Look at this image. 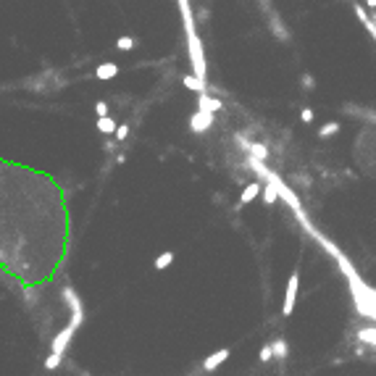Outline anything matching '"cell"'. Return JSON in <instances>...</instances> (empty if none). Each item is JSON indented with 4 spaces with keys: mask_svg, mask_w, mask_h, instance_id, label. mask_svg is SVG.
I'll list each match as a JSON object with an SVG mask.
<instances>
[{
    "mask_svg": "<svg viewBox=\"0 0 376 376\" xmlns=\"http://www.w3.org/2000/svg\"><path fill=\"white\" fill-rule=\"evenodd\" d=\"M182 13H185V26H187V42H189V61L195 66V77L205 79V58H203V48H200V37L195 34V26H192V11L187 0H179Z\"/></svg>",
    "mask_w": 376,
    "mask_h": 376,
    "instance_id": "cell-1",
    "label": "cell"
},
{
    "mask_svg": "<svg viewBox=\"0 0 376 376\" xmlns=\"http://www.w3.org/2000/svg\"><path fill=\"white\" fill-rule=\"evenodd\" d=\"M63 300H66L69 302V305H71V326H79L82 324V321H85V308H82V300L77 297V292L74 289H63Z\"/></svg>",
    "mask_w": 376,
    "mask_h": 376,
    "instance_id": "cell-2",
    "label": "cell"
},
{
    "mask_svg": "<svg viewBox=\"0 0 376 376\" xmlns=\"http://www.w3.org/2000/svg\"><path fill=\"white\" fill-rule=\"evenodd\" d=\"M297 287H300V271H292V277H289V282H287V295H284V308H282L284 316H289L292 310H295Z\"/></svg>",
    "mask_w": 376,
    "mask_h": 376,
    "instance_id": "cell-3",
    "label": "cell"
},
{
    "mask_svg": "<svg viewBox=\"0 0 376 376\" xmlns=\"http://www.w3.org/2000/svg\"><path fill=\"white\" fill-rule=\"evenodd\" d=\"M74 332H77V329L71 326V324H69L66 329H61V332H58V337L53 339V353H56V355H63V353H66L69 342L74 339Z\"/></svg>",
    "mask_w": 376,
    "mask_h": 376,
    "instance_id": "cell-4",
    "label": "cell"
},
{
    "mask_svg": "<svg viewBox=\"0 0 376 376\" xmlns=\"http://www.w3.org/2000/svg\"><path fill=\"white\" fill-rule=\"evenodd\" d=\"M210 124H213V113H205V111L192 113V118H189L192 132H205V129H210Z\"/></svg>",
    "mask_w": 376,
    "mask_h": 376,
    "instance_id": "cell-5",
    "label": "cell"
},
{
    "mask_svg": "<svg viewBox=\"0 0 376 376\" xmlns=\"http://www.w3.org/2000/svg\"><path fill=\"white\" fill-rule=\"evenodd\" d=\"M261 189H263L261 182H253V185H247V187L242 189V195H240V203H237V208H242V205H247V203H253V200L261 195Z\"/></svg>",
    "mask_w": 376,
    "mask_h": 376,
    "instance_id": "cell-6",
    "label": "cell"
},
{
    "mask_svg": "<svg viewBox=\"0 0 376 376\" xmlns=\"http://www.w3.org/2000/svg\"><path fill=\"white\" fill-rule=\"evenodd\" d=\"M229 353H232V350H226V347H224V350H216L213 355H208L205 361H203V369H205V371H216L218 366H221L226 358H229Z\"/></svg>",
    "mask_w": 376,
    "mask_h": 376,
    "instance_id": "cell-7",
    "label": "cell"
},
{
    "mask_svg": "<svg viewBox=\"0 0 376 376\" xmlns=\"http://www.w3.org/2000/svg\"><path fill=\"white\" fill-rule=\"evenodd\" d=\"M221 100L218 97H208L205 93H200V111H205V113H216V111H221Z\"/></svg>",
    "mask_w": 376,
    "mask_h": 376,
    "instance_id": "cell-8",
    "label": "cell"
},
{
    "mask_svg": "<svg viewBox=\"0 0 376 376\" xmlns=\"http://www.w3.org/2000/svg\"><path fill=\"white\" fill-rule=\"evenodd\" d=\"M353 8H355V16L361 19V24L366 26V29H369V34H371V37L376 40V24L371 21V13H366V11H363V5H358V3H355Z\"/></svg>",
    "mask_w": 376,
    "mask_h": 376,
    "instance_id": "cell-9",
    "label": "cell"
},
{
    "mask_svg": "<svg viewBox=\"0 0 376 376\" xmlns=\"http://www.w3.org/2000/svg\"><path fill=\"white\" fill-rule=\"evenodd\" d=\"M277 192H279V182H277V179L266 182V192H263L266 205H274V203H277Z\"/></svg>",
    "mask_w": 376,
    "mask_h": 376,
    "instance_id": "cell-10",
    "label": "cell"
},
{
    "mask_svg": "<svg viewBox=\"0 0 376 376\" xmlns=\"http://www.w3.org/2000/svg\"><path fill=\"white\" fill-rule=\"evenodd\" d=\"M95 74H97V79H113L118 74V66L116 63H100Z\"/></svg>",
    "mask_w": 376,
    "mask_h": 376,
    "instance_id": "cell-11",
    "label": "cell"
},
{
    "mask_svg": "<svg viewBox=\"0 0 376 376\" xmlns=\"http://www.w3.org/2000/svg\"><path fill=\"white\" fill-rule=\"evenodd\" d=\"M185 87H189V90H195V93H205V82H203V79H197L195 74H189V77H185Z\"/></svg>",
    "mask_w": 376,
    "mask_h": 376,
    "instance_id": "cell-12",
    "label": "cell"
},
{
    "mask_svg": "<svg viewBox=\"0 0 376 376\" xmlns=\"http://www.w3.org/2000/svg\"><path fill=\"white\" fill-rule=\"evenodd\" d=\"M97 129L103 134H111V132H116V121L111 116H103V118H97Z\"/></svg>",
    "mask_w": 376,
    "mask_h": 376,
    "instance_id": "cell-13",
    "label": "cell"
},
{
    "mask_svg": "<svg viewBox=\"0 0 376 376\" xmlns=\"http://www.w3.org/2000/svg\"><path fill=\"white\" fill-rule=\"evenodd\" d=\"M171 263H174V253H171V250H169V253H161V255H158V261H155V269L163 271V269H169Z\"/></svg>",
    "mask_w": 376,
    "mask_h": 376,
    "instance_id": "cell-14",
    "label": "cell"
},
{
    "mask_svg": "<svg viewBox=\"0 0 376 376\" xmlns=\"http://www.w3.org/2000/svg\"><path fill=\"white\" fill-rule=\"evenodd\" d=\"M334 132H339V121H329L318 129V137H332Z\"/></svg>",
    "mask_w": 376,
    "mask_h": 376,
    "instance_id": "cell-15",
    "label": "cell"
},
{
    "mask_svg": "<svg viewBox=\"0 0 376 376\" xmlns=\"http://www.w3.org/2000/svg\"><path fill=\"white\" fill-rule=\"evenodd\" d=\"M271 353L279 355V358H287V342H284V339H277V342L271 345Z\"/></svg>",
    "mask_w": 376,
    "mask_h": 376,
    "instance_id": "cell-16",
    "label": "cell"
},
{
    "mask_svg": "<svg viewBox=\"0 0 376 376\" xmlns=\"http://www.w3.org/2000/svg\"><path fill=\"white\" fill-rule=\"evenodd\" d=\"M250 153L255 155V161H263L266 155H269V150H266V148H263L261 142H253V145H250Z\"/></svg>",
    "mask_w": 376,
    "mask_h": 376,
    "instance_id": "cell-17",
    "label": "cell"
},
{
    "mask_svg": "<svg viewBox=\"0 0 376 376\" xmlns=\"http://www.w3.org/2000/svg\"><path fill=\"white\" fill-rule=\"evenodd\" d=\"M61 358H63V355H56V353H50L48 358H45V369H48V371L58 369V366H61Z\"/></svg>",
    "mask_w": 376,
    "mask_h": 376,
    "instance_id": "cell-18",
    "label": "cell"
},
{
    "mask_svg": "<svg viewBox=\"0 0 376 376\" xmlns=\"http://www.w3.org/2000/svg\"><path fill=\"white\" fill-rule=\"evenodd\" d=\"M118 50H132L134 48V45H137V40L134 37H118Z\"/></svg>",
    "mask_w": 376,
    "mask_h": 376,
    "instance_id": "cell-19",
    "label": "cell"
},
{
    "mask_svg": "<svg viewBox=\"0 0 376 376\" xmlns=\"http://www.w3.org/2000/svg\"><path fill=\"white\" fill-rule=\"evenodd\" d=\"M358 337H361L363 342H374V345H376V329H363Z\"/></svg>",
    "mask_w": 376,
    "mask_h": 376,
    "instance_id": "cell-20",
    "label": "cell"
},
{
    "mask_svg": "<svg viewBox=\"0 0 376 376\" xmlns=\"http://www.w3.org/2000/svg\"><path fill=\"white\" fill-rule=\"evenodd\" d=\"M95 111H97V116H100V118H103V116H108V105L103 103V100H100V103L95 105Z\"/></svg>",
    "mask_w": 376,
    "mask_h": 376,
    "instance_id": "cell-21",
    "label": "cell"
},
{
    "mask_svg": "<svg viewBox=\"0 0 376 376\" xmlns=\"http://www.w3.org/2000/svg\"><path fill=\"white\" fill-rule=\"evenodd\" d=\"M271 355H274V353H271V345H266L263 350H261V361H263V363H266V361H271Z\"/></svg>",
    "mask_w": 376,
    "mask_h": 376,
    "instance_id": "cell-22",
    "label": "cell"
},
{
    "mask_svg": "<svg viewBox=\"0 0 376 376\" xmlns=\"http://www.w3.org/2000/svg\"><path fill=\"white\" fill-rule=\"evenodd\" d=\"M126 134H129V126H116V137H118V140H126Z\"/></svg>",
    "mask_w": 376,
    "mask_h": 376,
    "instance_id": "cell-23",
    "label": "cell"
},
{
    "mask_svg": "<svg viewBox=\"0 0 376 376\" xmlns=\"http://www.w3.org/2000/svg\"><path fill=\"white\" fill-rule=\"evenodd\" d=\"M302 121H305V124L313 121V111H310V108H305V111H302Z\"/></svg>",
    "mask_w": 376,
    "mask_h": 376,
    "instance_id": "cell-24",
    "label": "cell"
},
{
    "mask_svg": "<svg viewBox=\"0 0 376 376\" xmlns=\"http://www.w3.org/2000/svg\"><path fill=\"white\" fill-rule=\"evenodd\" d=\"M302 85H305V87H313V79H310V77L305 74V77H302Z\"/></svg>",
    "mask_w": 376,
    "mask_h": 376,
    "instance_id": "cell-25",
    "label": "cell"
},
{
    "mask_svg": "<svg viewBox=\"0 0 376 376\" xmlns=\"http://www.w3.org/2000/svg\"><path fill=\"white\" fill-rule=\"evenodd\" d=\"M366 3H369L371 8H376V0H366Z\"/></svg>",
    "mask_w": 376,
    "mask_h": 376,
    "instance_id": "cell-26",
    "label": "cell"
}]
</instances>
